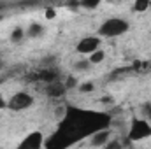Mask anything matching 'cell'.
<instances>
[{
	"mask_svg": "<svg viewBox=\"0 0 151 149\" xmlns=\"http://www.w3.org/2000/svg\"><path fill=\"white\" fill-rule=\"evenodd\" d=\"M130 28V23L123 18H109L106 19L100 27H99V37H119L123 34H127Z\"/></svg>",
	"mask_w": 151,
	"mask_h": 149,
	"instance_id": "cell-1",
	"label": "cell"
},
{
	"mask_svg": "<svg viewBox=\"0 0 151 149\" xmlns=\"http://www.w3.org/2000/svg\"><path fill=\"white\" fill-rule=\"evenodd\" d=\"M127 137H128L130 142H139V140H142V139L151 137V125H150V121H148V117H146V119H142V117L132 119Z\"/></svg>",
	"mask_w": 151,
	"mask_h": 149,
	"instance_id": "cell-2",
	"label": "cell"
},
{
	"mask_svg": "<svg viewBox=\"0 0 151 149\" xmlns=\"http://www.w3.org/2000/svg\"><path fill=\"white\" fill-rule=\"evenodd\" d=\"M34 104H35V100H34V97H32L30 93H27V91H18V93H14V95L9 98L7 109L12 111V112H23V111H27V109H30Z\"/></svg>",
	"mask_w": 151,
	"mask_h": 149,
	"instance_id": "cell-3",
	"label": "cell"
},
{
	"mask_svg": "<svg viewBox=\"0 0 151 149\" xmlns=\"http://www.w3.org/2000/svg\"><path fill=\"white\" fill-rule=\"evenodd\" d=\"M100 46V37H91V35H86L83 37L77 44H76V51L79 54H90L93 53L95 49H99Z\"/></svg>",
	"mask_w": 151,
	"mask_h": 149,
	"instance_id": "cell-4",
	"label": "cell"
},
{
	"mask_svg": "<svg viewBox=\"0 0 151 149\" xmlns=\"http://www.w3.org/2000/svg\"><path fill=\"white\" fill-rule=\"evenodd\" d=\"M65 91H67V86L60 79H55V81L46 82V88H44V93L47 97H51V98H62L65 95Z\"/></svg>",
	"mask_w": 151,
	"mask_h": 149,
	"instance_id": "cell-5",
	"label": "cell"
},
{
	"mask_svg": "<svg viewBox=\"0 0 151 149\" xmlns=\"http://www.w3.org/2000/svg\"><path fill=\"white\" fill-rule=\"evenodd\" d=\"M111 137H113V133H111V130L106 126V128H99V130H95L93 133H91V139H90V144L93 146V148H104L109 140H111Z\"/></svg>",
	"mask_w": 151,
	"mask_h": 149,
	"instance_id": "cell-6",
	"label": "cell"
},
{
	"mask_svg": "<svg viewBox=\"0 0 151 149\" xmlns=\"http://www.w3.org/2000/svg\"><path fill=\"white\" fill-rule=\"evenodd\" d=\"M44 146V135L40 132H32L28 133L21 142H19V148L21 149H40Z\"/></svg>",
	"mask_w": 151,
	"mask_h": 149,
	"instance_id": "cell-7",
	"label": "cell"
},
{
	"mask_svg": "<svg viewBox=\"0 0 151 149\" xmlns=\"http://www.w3.org/2000/svg\"><path fill=\"white\" fill-rule=\"evenodd\" d=\"M44 34V27L40 23H32L27 30V37L28 39H39L40 35Z\"/></svg>",
	"mask_w": 151,
	"mask_h": 149,
	"instance_id": "cell-8",
	"label": "cell"
},
{
	"mask_svg": "<svg viewBox=\"0 0 151 149\" xmlns=\"http://www.w3.org/2000/svg\"><path fill=\"white\" fill-rule=\"evenodd\" d=\"M88 60H90V63H91V65H99V63H102V62L106 60V53H104V51H100V49H95L93 53H90V54H88Z\"/></svg>",
	"mask_w": 151,
	"mask_h": 149,
	"instance_id": "cell-9",
	"label": "cell"
},
{
	"mask_svg": "<svg viewBox=\"0 0 151 149\" xmlns=\"http://www.w3.org/2000/svg\"><path fill=\"white\" fill-rule=\"evenodd\" d=\"M40 81H44V82H49V81H55V79H58V72L56 70H51V69H47V70H42L40 74L37 75Z\"/></svg>",
	"mask_w": 151,
	"mask_h": 149,
	"instance_id": "cell-10",
	"label": "cell"
},
{
	"mask_svg": "<svg viewBox=\"0 0 151 149\" xmlns=\"http://www.w3.org/2000/svg\"><path fill=\"white\" fill-rule=\"evenodd\" d=\"M25 37H27V34H25V30H23V28H19V27H16V28L11 32V42H14V44L21 42Z\"/></svg>",
	"mask_w": 151,
	"mask_h": 149,
	"instance_id": "cell-11",
	"label": "cell"
},
{
	"mask_svg": "<svg viewBox=\"0 0 151 149\" xmlns=\"http://www.w3.org/2000/svg\"><path fill=\"white\" fill-rule=\"evenodd\" d=\"M150 0H134V11L135 12H146L150 9Z\"/></svg>",
	"mask_w": 151,
	"mask_h": 149,
	"instance_id": "cell-12",
	"label": "cell"
},
{
	"mask_svg": "<svg viewBox=\"0 0 151 149\" xmlns=\"http://www.w3.org/2000/svg\"><path fill=\"white\" fill-rule=\"evenodd\" d=\"M90 67H91V63H90L88 58H86V60H79V62H76L74 63V70L76 72H86V70H90Z\"/></svg>",
	"mask_w": 151,
	"mask_h": 149,
	"instance_id": "cell-13",
	"label": "cell"
},
{
	"mask_svg": "<svg viewBox=\"0 0 151 149\" xmlns=\"http://www.w3.org/2000/svg\"><path fill=\"white\" fill-rule=\"evenodd\" d=\"M79 5L83 9H88V11H93L100 5V0H79Z\"/></svg>",
	"mask_w": 151,
	"mask_h": 149,
	"instance_id": "cell-14",
	"label": "cell"
},
{
	"mask_svg": "<svg viewBox=\"0 0 151 149\" xmlns=\"http://www.w3.org/2000/svg\"><path fill=\"white\" fill-rule=\"evenodd\" d=\"M93 90H95V84L90 82V81H88V82H83V84L79 86V91H81V93H90V91H93Z\"/></svg>",
	"mask_w": 151,
	"mask_h": 149,
	"instance_id": "cell-15",
	"label": "cell"
},
{
	"mask_svg": "<svg viewBox=\"0 0 151 149\" xmlns=\"http://www.w3.org/2000/svg\"><path fill=\"white\" fill-rule=\"evenodd\" d=\"M142 112H144V116H146L148 119H151V104H148V105H142Z\"/></svg>",
	"mask_w": 151,
	"mask_h": 149,
	"instance_id": "cell-16",
	"label": "cell"
},
{
	"mask_svg": "<svg viewBox=\"0 0 151 149\" xmlns=\"http://www.w3.org/2000/svg\"><path fill=\"white\" fill-rule=\"evenodd\" d=\"M55 16H56L55 9H51V7H49V9H46V18H47V19H53Z\"/></svg>",
	"mask_w": 151,
	"mask_h": 149,
	"instance_id": "cell-17",
	"label": "cell"
},
{
	"mask_svg": "<svg viewBox=\"0 0 151 149\" xmlns=\"http://www.w3.org/2000/svg\"><path fill=\"white\" fill-rule=\"evenodd\" d=\"M2 107H7V104H5V102H4V100L0 98V109H2Z\"/></svg>",
	"mask_w": 151,
	"mask_h": 149,
	"instance_id": "cell-18",
	"label": "cell"
},
{
	"mask_svg": "<svg viewBox=\"0 0 151 149\" xmlns=\"http://www.w3.org/2000/svg\"><path fill=\"white\" fill-rule=\"evenodd\" d=\"M0 69H2V62H0Z\"/></svg>",
	"mask_w": 151,
	"mask_h": 149,
	"instance_id": "cell-19",
	"label": "cell"
}]
</instances>
